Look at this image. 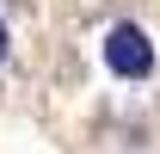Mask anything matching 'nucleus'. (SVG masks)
<instances>
[{
    "instance_id": "2",
    "label": "nucleus",
    "mask_w": 160,
    "mask_h": 154,
    "mask_svg": "<svg viewBox=\"0 0 160 154\" xmlns=\"http://www.w3.org/2000/svg\"><path fill=\"white\" fill-rule=\"evenodd\" d=\"M6 49H12V37H6V25H0V62H6Z\"/></svg>"
},
{
    "instance_id": "1",
    "label": "nucleus",
    "mask_w": 160,
    "mask_h": 154,
    "mask_svg": "<svg viewBox=\"0 0 160 154\" xmlns=\"http://www.w3.org/2000/svg\"><path fill=\"white\" fill-rule=\"evenodd\" d=\"M105 62H111V74L123 80H142V74H154V43H148V31L142 25H111L105 31Z\"/></svg>"
}]
</instances>
